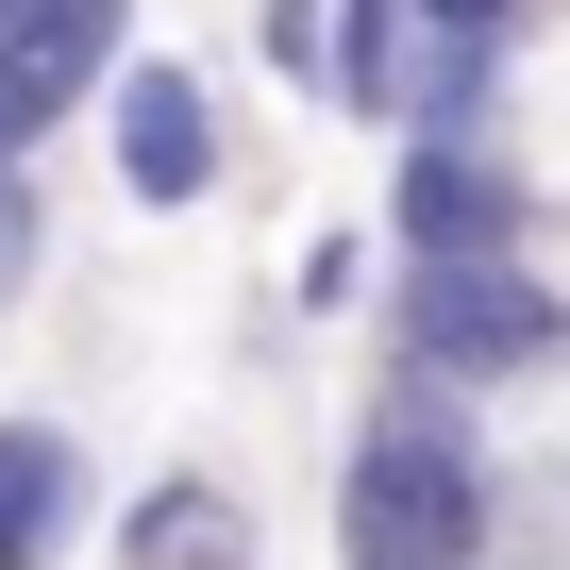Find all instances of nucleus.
Instances as JSON below:
<instances>
[{"label": "nucleus", "mask_w": 570, "mask_h": 570, "mask_svg": "<svg viewBox=\"0 0 570 570\" xmlns=\"http://www.w3.org/2000/svg\"><path fill=\"white\" fill-rule=\"evenodd\" d=\"M101 185H118L135 218H202V202L235 185V118H218V68H202V51H135V68L101 85Z\"/></svg>", "instance_id": "f03ea898"}, {"label": "nucleus", "mask_w": 570, "mask_h": 570, "mask_svg": "<svg viewBox=\"0 0 570 570\" xmlns=\"http://www.w3.org/2000/svg\"><path fill=\"white\" fill-rule=\"evenodd\" d=\"M503 537H520V470L487 403L386 370L336 436V570H503Z\"/></svg>", "instance_id": "f257e3e1"}, {"label": "nucleus", "mask_w": 570, "mask_h": 570, "mask_svg": "<svg viewBox=\"0 0 570 570\" xmlns=\"http://www.w3.org/2000/svg\"><path fill=\"white\" fill-rule=\"evenodd\" d=\"M403 101H420V0H336V118L403 135Z\"/></svg>", "instance_id": "423d86ee"}, {"label": "nucleus", "mask_w": 570, "mask_h": 570, "mask_svg": "<svg viewBox=\"0 0 570 570\" xmlns=\"http://www.w3.org/2000/svg\"><path fill=\"white\" fill-rule=\"evenodd\" d=\"M252 68L303 118H336V0H252Z\"/></svg>", "instance_id": "6e6552de"}, {"label": "nucleus", "mask_w": 570, "mask_h": 570, "mask_svg": "<svg viewBox=\"0 0 570 570\" xmlns=\"http://www.w3.org/2000/svg\"><path fill=\"white\" fill-rule=\"evenodd\" d=\"M51 268V168H0V303H35Z\"/></svg>", "instance_id": "1a4fd4ad"}, {"label": "nucleus", "mask_w": 570, "mask_h": 570, "mask_svg": "<svg viewBox=\"0 0 570 570\" xmlns=\"http://www.w3.org/2000/svg\"><path fill=\"white\" fill-rule=\"evenodd\" d=\"M101 453H85V420H51V403H0V570H85L101 553Z\"/></svg>", "instance_id": "20e7f679"}, {"label": "nucleus", "mask_w": 570, "mask_h": 570, "mask_svg": "<svg viewBox=\"0 0 570 570\" xmlns=\"http://www.w3.org/2000/svg\"><path fill=\"white\" fill-rule=\"evenodd\" d=\"M386 252L403 268H470V252H537V185L503 135H386Z\"/></svg>", "instance_id": "7ed1b4c3"}, {"label": "nucleus", "mask_w": 570, "mask_h": 570, "mask_svg": "<svg viewBox=\"0 0 570 570\" xmlns=\"http://www.w3.org/2000/svg\"><path fill=\"white\" fill-rule=\"evenodd\" d=\"M370 303H386V218L285 235V320H370Z\"/></svg>", "instance_id": "0eeeda50"}, {"label": "nucleus", "mask_w": 570, "mask_h": 570, "mask_svg": "<svg viewBox=\"0 0 570 570\" xmlns=\"http://www.w3.org/2000/svg\"><path fill=\"white\" fill-rule=\"evenodd\" d=\"M420 35H453V51H520L537 0H420Z\"/></svg>", "instance_id": "9d476101"}, {"label": "nucleus", "mask_w": 570, "mask_h": 570, "mask_svg": "<svg viewBox=\"0 0 570 570\" xmlns=\"http://www.w3.org/2000/svg\"><path fill=\"white\" fill-rule=\"evenodd\" d=\"M101 570H252V553H235V503H218V470H151V487L101 520Z\"/></svg>", "instance_id": "39448f33"}]
</instances>
